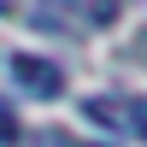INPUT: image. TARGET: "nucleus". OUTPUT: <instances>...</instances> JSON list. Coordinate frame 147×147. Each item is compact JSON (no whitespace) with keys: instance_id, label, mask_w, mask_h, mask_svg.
<instances>
[{"instance_id":"5","label":"nucleus","mask_w":147,"mask_h":147,"mask_svg":"<svg viewBox=\"0 0 147 147\" xmlns=\"http://www.w3.org/2000/svg\"><path fill=\"white\" fill-rule=\"evenodd\" d=\"M129 129L147 141V100H129Z\"/></svg>"},{"instance_id":"4","label":"nucleus","mask_w":147,"mask_h":147,"mask_svg":"<svg viewBox=\"0 0 147 147\" xmlns=\"http://www.w3.org/2000/svg\"><path fill=\"white\" fill-rule=\"evenodd\" d=\"M12 141H18V112L0 100V147H12Z\"/></svg>"},{"instance_id":"3","label":"nucleus","mask_w":147,"mask_h":147,"mask_svg":"<svg viewBox=\"0 0 147 147\" xmlns=\"http://www.w3.org/2000/svg\"><path fill=\"white\" fill-rule=\"evenodd\" d=\"M82 112H88V118H94V124H112V129H118V124H124V112H118V106H112V100H106V94H94V100H82Z\"/></svg>"},{"instance_id":"1","label":"nucleus","mask_w":147,"mask_h":147,"mask_svg":"<svg viewBox=\"0 0 147 147\" xmlns=\"http://www.w3.org/2000/svg\"><path fill=\"white\" fill-rule=\"evenodd\" d=\"M12 82H18V88H30L35 100L65 94V71H59L53 59H41V53H12Z\"/></svg>"},{"instance_id":"2","label":"nucleus","mask_w":147,"mask_h":147,"mask_svg":"<svg viewBox=\"0 0 147 147\" xmlns=\"http://www.w3.org/2000/svg\"><path fill=\"white\" fill-rule=\"evenodd\" d=\"M71 6H77V24H88V30L118 18V0H71Z\"/></svg>"}]
</instances>
